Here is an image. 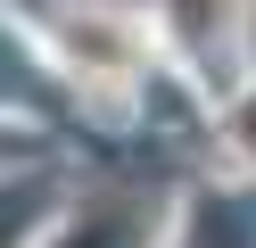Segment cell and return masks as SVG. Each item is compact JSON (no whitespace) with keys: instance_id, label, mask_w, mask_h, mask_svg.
Masks as SVG:
<instances>
[{"instance_id":"cell-1","label":"cell","mask_w":256,"mask_h":248,"mask_svg":"<svg viewBox=\"0 0 256 248\" xmlns=\"http://www.w3.org/2000/svg\"><path fill=\"white\" fill-rule=\"evenodd\" d=\"M42 42H50L83 83H132V75H140V58L157 50V33L140 25V17H124V9L66 0V9L50 17V33H42Z\"/></svg>"},{"instance_id":"cell-2","label":"cell","mask_w":256,"mask_h":248,"mask_svg":"<svg viewBox=\"0 0 256 248\" xmlns=\"http://www.w3.org/2000/svg\"><path fill=\"white\" fill-rule=\"evenodd\" d=\"M50 248H149V207L140 198H91Z\"/></svg>"},{"instance_id":"cell-3","label":"cell","mask_w":256,"mask_h":248,"mask_svg":"<svg viewBox=\"0 0 256 248\" xmlns=\"http://www.w3.org/2000/svg\"><path fill=\"white\" fill-rule=\"evenodd\" d=\"M157 25H166L182 50L215 58V50H232V33H240V0H166V9H157Z\"/></svg>"},{"instance_id":"cell-4","label":"cell","mask_w":256,"mask_h":248,"mask_svg":"<svg viewBox=\"0 0 256 248\" xmlns=\"http://www.w3.org/2000/svg\"><path fill=\"white\" fill-rule=\"evenodd\" d=\"M232 149H240V157L256 165V91H248V99L232 108Z\"/></svg>"}]
</instances>
